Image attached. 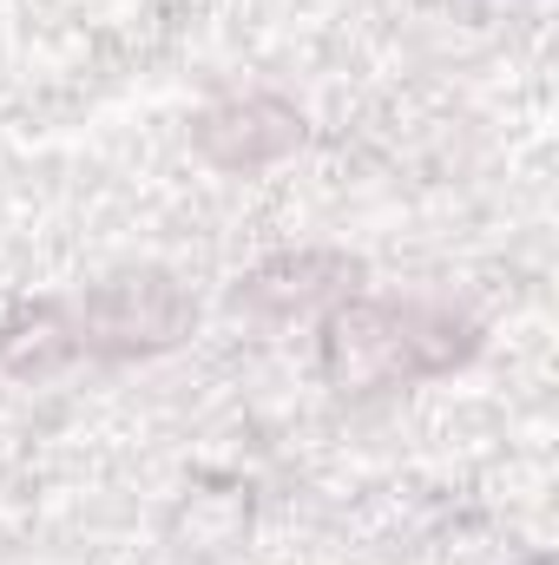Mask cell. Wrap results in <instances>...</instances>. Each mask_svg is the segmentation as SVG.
Listing matches in <instances>:
<instances>
[{"label": "cell", "instance_id": "6da1fadb", "mask_svg": "<svg viewBox=\"0 0 559 565\" xmlns=\"http://www.w3.org/2000/svg\"><path fill=\"white\" fill-rule=\"evenodd\" d=\"M191 322L184 289L158 270L145 277H113L99 282L86 302H46L33 309L20 329L0 335V362L13 375H40L60 355H139V349H165L178 342Z\"/></svg>", "mask_w": 559, "mask_h": 565}, {"label": "cell", "instance_id": "7a4b0ae2", "mask_svg": "<svg viewBox=\"0 0 559 565\" xmlns=\"http://www.w3.org/2000/svg\"><path fill=\"white\" fill-rule=\"evenodd\" d=\"M474 342L441 309H402V302H349L323 329V369L342 395H369L409 375H434L461 362Z\"/></svg>", "mask_w": 559, "mask_h": 565}, {"label": "cell", "instance_id": "3957f363", "mask_svg": "<svg viewBox=\"0 0 559 565\" xmlns=\"http://www.w3.org/2000/svg\"><path fill=\"white\" fill-rule=\"evenodd\" d=\"M303 139V119L283 106V99H244V106H218L198 119V151L218 158L224 171H244V164H264Z\"/></svg>", "mask_w": 559, "mask_h": 565}, {"label": "cell", "instance_id": "277c9868", "mask_svg": "<svg viewBox=\"0 0 559 565\" xmlns=\"http://www.w3.org/2000/svg\"><path fill=\"white\" fill-rule=\"evenodd\" d=\"M342 277H356L349 257H277L257 277H244L238 302H251V309H309L323 289H336Z\"/></svg>", "mask_w": 559, "mask_h": 565}]
</instances>
